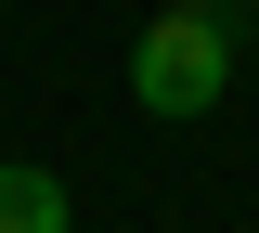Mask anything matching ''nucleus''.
<instances>
[{"label": "nucleus", "mask_w": 259, "mask_h": 233, "mask_svg": "<svg viewBox=\"0 0 259 233\" xmlns=\"http://www.w3.org/2000/svg\"><path fill=\"white\" fill-rule=\"evenodd\" d=\"M156 13H221V0H156Z\"/></svg>", "instance_id": "3"}, {"label": "nucleus", "mask_w": 259, "mask_h": 233, "mask_svg": "<svg viewBox=\"0 0 259 233\" xmlns=\"http://www.w3.org/2000/svg\"><path fill=\"white\" fill-rule=\"evenodd\" d=\"M0 233H78V207L39 156H0Z\"/></svg>", "instance_id": "2"}, {"label": "nucleus", "mask_w": 259, "mask_h": 233, "mask_svg": "<svg viewBox=\"0 0 259 233\" xmlns=\"http://www.w3.org/2000/svg\"><path fill=\"white\" fill-rule=\"evenodd\" d=\"M221 91H233V26L221 13H156L130 39V104L143 117H207Z\"/></svg>", "instance_id": "1"}]
</instances>
